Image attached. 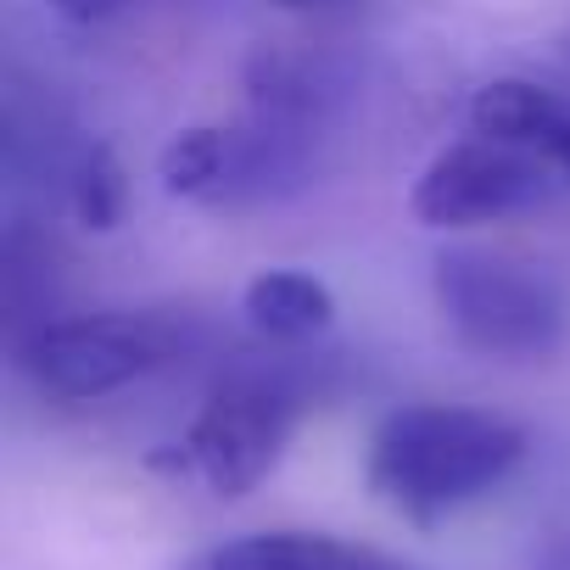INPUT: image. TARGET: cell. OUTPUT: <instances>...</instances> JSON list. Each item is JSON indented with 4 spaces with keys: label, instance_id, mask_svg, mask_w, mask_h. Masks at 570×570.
Here are the masks:
<instances>
[{
    "label": "cell",
    "instance_id": "1",
    "mask_svg": "<svg viewBox=\"0 0 570 570\" xmlns=\"http://www.w3.org/2000/svg\"><path fill=\"white\" fill-rule=\"evenodd\" d=\"M525 464V431L492 409L409 403L370 442V487L397 514L431 525L498 492Z\"/></svg>",
    "mask_w": 570,
    "mask_h": 570
},
{
    "label": "cell",
    "instance_id": "2",
    "mask_svg": "<svg viewBox=\"0 0 570 570\" xmlns=\"http://www.w3.org/2000/svg\"><path fill=\"white\" fill-rule=\"evenodd\" d=\"M207 342L196 314L179 308H107L73 320H40L18 336V375L57 403H101Z\"/></svg>",
    "mask_w": 570,
    "mask_h": 570
},
{
    "label": "cell",
    "instance_id": "3",
    "mask_svg": "<svg viewBox=\"0 0 570 570\" xmlns=\"http://www.w3.org/2000/svg\"><path fill=\"white\" fill-rule=\"evenodd\" d=\"M436 308L453 336L487 358H548L564 342V292L537 268L492 252L436 257Z\"/></svg>",
    "mask_w": 570,
    "mask_h": 570
},
{
    "label": "cell",
    "instance_id": "4",
    "mask_svg": "<svg viewBox=\"0 0 570 570\" xmlns=\"http://www.w3.org/2000/svg\"><path fill=\"white\" fill-rule=\"evenodd\" d=\"M303 392L279 375H229L207 392L185 436L174 442V464L213 498H246L274 475L285 442L297 431Z\"/></svg>",
    "mask_w": 570,
    "mask_h": 570
},
{
    "label": "cell",
    "instance_id": "5",
    "mask_svg": "<svg viewBox=\"0 0 570 570\" xmlns=\"http://www.w3.org/2000/svg\"><path fill=\"white\" fill-rule=\"evenodd\" d=\"M570 179L542 151L470 135L425 163L409 207L431 229H470V224H498V218H514L525 207H542Z\"/></svg>",
    "mask_w": 570,
    "mask_h": 570
},
{
    "label": "cell",
    "instance_id": "6",
    "mask_svg": "<svg viewBox=\"0 0 570 570\" xmlns=\"http://www.w3.org/2000/svg\"><path fill=\"white\" fill-rule=\"evenodd\" d=\"M179 570H420V564L331 531H246L202 548Z\"/></svg>",
    "mask_w": 570,
    "mask_h": 570
},
{
    "label": "cell",
    "instance_id": "7",
    "mask_svg": "<svg viewBox=\"0 0 570 570\" xmlns=\"http://www.w3.org/2000/svg\"><path fill=\"white\" fill-rule=\"evenodd\" d=\"M246 90H252V112L257 118H274V124L320 135V124L331 118V107L342 96V73L320 51H263L246 68Z\"/></svg>",
    "mask_w": 570,
    "mask_h": 570
},
{
    "label": "cell",
    "instance_id": "8",
    "mask_svg": "<svg viewBox=\"0 0 570 570\" xmlns=\"http://www.w3.org/2000/svg\"><path fill=\"white\" fill-rule=\"evenodd\" d=\"M246 320L257 336L279 342V347H297L331 331L336 320V297L331 285L303 274V268H268L246 285Z\"/></svg>",
    "mask_w": 570,
    "mask_h": 570
},
{
    "label": "cell",
    "instance_id": "9",
    "mask_svg": "<svg viewBox=\"0 0 570 570\" xmlns=\"http://www.w3.org/2000/svg\"><path fill=\"white\" fill-rule=\"evenodd\" d=\"M564 118H570V101H559L553 90H542L531 79H492L470 101V135H487L503 146H531V151H548V140L559 135Z\"/></svg>",
    "mask_w": 570,
    "mask_h": 570
},
{
    "label": "cell",
    "instance_id": "10",
    "mask_svg": "<svg viewBox=\"0 0 570 570\" xmlns=\"http://www.w3.org/2000/svg\"><path fill=\"white\" fill-rule=\"evenodd\" d=\"M224 163H229V129L224 124H196V129H179L168 146H163V185L185 202H202L213 207L218 185H224Z\"/></svg>",
    "mask_w": 570,
    "mask_h": 570
},
{
    "label": "cell",
    "instance_id": "11",
    "mask_svg": "<svg viewBox=\"0 0 570 570\" xmlns=\"http://www.w3.org/2000/svg\"><path fill=\"white\" fill-rule=\"evenodd\" d=\"M62 190H68L73 213L85 224H96V229H107L118 218V207H124V174H118V163L101 146H85L79 151V163H73V174H68Z\"/></svg>",
    "mask_w": 570,
    "mask_h": 570
},
{
    "label": "cell",
    "instance_id": "12",
    "mask_svg": "<svg viewBox=\"0 0 570 570\" xmlns=\"http://www.w3.org/2000/svg\"><path fill=\"white\" fill-rule=\"evenodd\" d=\"M46 7H51L57 18L79 23V29H96V23H112V18H124L129 7H140V0H46Z\"/></svg>",
    "mask_w": 570,
    "mask_h": 570
},
{
    "label": "cell",
    "instance_id": "13",
    "mask_svg": "<svg viewBox=\"0 0 570 570\" xmlns=\"http://www.w3.org/2000/svg\"><path fill=\"white\" fill-rule=\"evenodd\" d=\"M537 570H570V525L548 537V548L537 553Z\"/></svg>",
    "mask_w": 570,
    "mask_h": 570
},
{
    "label": "cell",
    "instance_id": "14",
    "mask_svg": "<svg viewBox=\"0 0 570 570\" xmlns=\"http://www.w3.org/2000/svg\"><path fill=\"white\" fill-rule=\"evenodd\" d=\"M285 12H353V7H370V0H274Z\"/></svg>",
    "mask_w": 570,
    "mask_h": 570
},
{
    "label": "cell",
    "instance_id": "15",
    "mask_svg": "<svg viewBox=\"0 0 570 570\" xmlns=\"http://www.w3.org/2000/svg\"><path fill=\"white\" fill-rule=\"evenodd\" d=\"M542 157H548V163H553V168H559V174L570 179V118L559 124V135L548 140V151H542Z\"/></svg>",
    "mask_w": 570,
    "mask_h": 570
}]
</instances>
